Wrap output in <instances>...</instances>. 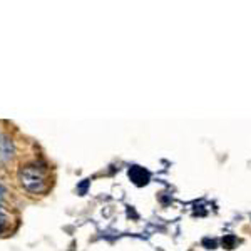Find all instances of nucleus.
Instances as JSON below:
<instances>
[{"label":"nucleus","mask_w":251,"mask_h":251,"mask_svg":"<svg viewBox=\"0 0 251 251\" xmlns=\"http://www.w3.org/2000/svg\"><path fill=\"white\" fill-rule=\"evenodd\" d=\"M3 194H5V188H3V186H2V184H0V198H2V196H3Z\"/></svg>","instance_id":"nucleus-3"},{"label":"nucleus","mask_w":251,"mask_h":251,"mask_svg":"<svg viewBox=\"0 0 251 251\" xmlns=\"http://www.w3.org/2000/svg\"><path fill=\"white\" fill-rule=\"evenodd\" d=\"M19 181L24 186V189H27L32 194H40L47 189V177L44 171H40L35 166H25L20 169L19 173Z\"/></svg>","instance_id":"nucleus-1"},{"label":"nucleus","mask_w":251,"mask_h":251,"mask_svg":"<svg viewBox=\"0 0 251 251\" xmlns=\"http://www.w3.org/2000/svg\"><path fill=\"white\" fill-rule=\"evenodd\" d=\"M14 156H15L14 141L9 136H2V139H0V159L3 163H9L10 159H14Z\"/></svg>","instance_id":"nucleus-2"},{"label":"nucleus","mask_w":251,"mask_h":251,"mask_svg":"<svg viewBox=\"0 0 251 251\" xmlns=\"http://www.w3.org/2000/svg\"><path fill=\"white\" fill-rule=\"evenodd\" d=\"M0 139H2V136H0Z\"/></svg>","instance_id":"nucleus-4"}]
</instances>
